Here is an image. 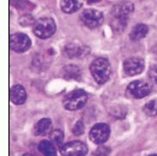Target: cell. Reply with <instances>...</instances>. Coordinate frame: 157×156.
<instances>
[{
    "label": "cell",
    "mask_w": 157,
    "mask_h": 156,
    "mask_svg": "<svg viewBox=\"0 0 157 156\" xmlns=\"http://www.w3.org/2000/svg\"><path fill=\"white\" fill-rule=\"evenodd\" d=\"M31 46V40L24 33H15L10 37V47L16 53H24Z\"/></svg>",
    "instance_id": "7"
},
{
    "label": "cell",
    "mask_w": 157,
    "mask_h": 156,
    "mask_svg": "<svg viewBox=\"0 0 157 156\" xmlns=\"http://www.w3.org/2000/svg\"><path fill=\"white\" fill-rule=\"evenodd\" d=\"M143 111L146 115L150 117L157 116V99H154L146 104L143 107Z\"/></svg>",
    "instance_id": "18"
},
{
    "label": "cell",
    "mask_w": 157,
    "mask_h": 156,
    "mask_svg": "<svg viewBox=\"0 0 157 156\" xmlns=\"http://www.w3.org/2000/svg\"><path fill=\"white\" fill-rule=\"evenodd\" d=\"M60 153L62 156H86L88 147L81 141H72L60 148Z\"/></svg>",
    "instance_id": "10"
},
{
    "label": "cell",
    "mask_w": 157,
    "mask_h": 156,
    "mask_svg": "<svg viewBox=\"0 0 157 156\" xmlns=\"http://www.w3.org/2000/svg\"><path fill=\"white\" fill-rule=\"evenodd\" d=\"M10 98L14 105H23L26 100V91L25 88L21 85H15L11 87L10 90Z\"/></svg>",
    "instance_id": "12"
},
{
    "label": "cell",
    "mask_w": 157,
    "mask_h": 156,
    "mask_svg": "<svg viewBox=\"0 0 157 156\" xmlns=\"http://www.w3.org/2000/svg\"><path fill=\"white\" fill-rule=\"evenodd\" d=\"M82 23L89 28H96L101 25L104 21V15L101 11L94 9L85 10L80 15Z\"/></svg>",
    "instance_id": "6"
},
{
    "label": "cell",
    "mask_w": 157,
    "mask_h": 156,
    "mask_svg": "<svg viewBox=\"0 0 157 156\" xmlns=\"http://www.w3.org/2000/svg\"><path fill=\"white\" fill-rule=\"evenodd\" d=\"M110 135V128L106 123H97L95 124L90 132V138L93 143L101 145L105 143Z\"/></svg>",
    "instance_id": "9"
},
{
    "label": "cell",
    "mask_w": 157,
    "mask_h": 156,
    "mask_svg": "<svg viewBox=\"0 0 157 156\" xmlns=\"http://www.w3.org/2000/svg\"><path fill=\"white\" fill-rule=\"evenodd\" d=\"M63 76L67 80H80L81 70L75 65H68L63 69Z\"/></svg>",
    "instance_id": "15"
},
{
    "label": "cell",
    "mask_w": 157,
    "mask_h": 156,
    "mask_svg": "<svg viewBox=\"0 0 157 156\" xmlns=\"http://www.w3.org/2000/svg\"><path fill=\"white\" fill-rule=\"evenodd\" d=\"M56 30V22L50 17L40 18L33 25V32L40 39H48L52 37Z\"/></svg>",
    "instance_id": "3"
},
{
    "label": "cell",
    "mask_w": 157,
    "mask_h": 156,
    "mask_svg": "<svg viewBox=\"0 0 157 156\" xmlns=\"http://www.w3.org/2000/svg\"><path fill=\"white\" fill-rule=\"evenodd\" d=\"M51 125L52 122L49 119H41L40 120L36 125L34 126V130L33 133L35 135H45L51 128Z\"/></svg>",
    "instance_id": "17"
},
{
    "label": "cell",
    "mask_w": 157,
    "mask_h": 156,
    "mask_svg": "<svg viewBox=\"0 0 157 156\" xmlns=\"http://www.w3.org/2000/svg\"><path fill=\"white\" fill-rule=\"evenodd\" d=\"M151 86L145 80H136L130 83L126 89L127 95L135 99L144 98L148 96L151 93Z\"/></svg>",
    "instance_id": "5"
},
{
    "label": "cell",
    "mask_w": 157,
    "mask_h": 156,
    "mask_svg": "<svg viewBox=\"0 0 157 156\" xmlns=\"http://www.w3.org/2000/svg\"><path fill=\"white\" fill-rule=\"evenodd\" d=\"M99 1H101V0H87L88 4H95V3H98Z\"/></svg>",
    "instance_id": "25"
},
{
    "label": "cell",
    "mask_w": 157,
    "mask_h": 156,
    "mask_svg": "<svg viewBox=\"0 0 157 156\" xmlns=\"http://www.w3.org/2000/svg\"><path fill=\"white\" fill-rule=\"evenodd\" d=\"M11 5L20 10H31L34 6L28 0H10Z\"/></svg>",
    "instance_id": "19"
},
{
    "label": "cell",
    "mask_w": 157,
    "mask_h": 156,
    "mask_svg": "<svg viewBox=\"0 0 157 156\" xmlns=\"http://www.w3.org/2000/svg\"><path fill=\"white\" fill-rule=\"evenodd\" d=\"M145 68V61L139 56H132L123 62V70L126 75L135 76L143 72Z\"/></svg>",
    "instance_id": "8"
},
{
    "label": "cell",
    "mask_w": 157,
    "mask_h": 156,
    "mask_svg": "<svg viewBox=\"0 0 157 156\" xmlns=\"http://www.w3.org/2000/svg\"><path fill=\"white\" fill-rule=\"evenodd\" d=\"M35 20L34 17L30 14H25V15H22L19 19V24L22 26H30V25H34L35 24Z\"/></svg>",
    "instance_id": "21"
},
{
    "label": "cell",
    "mask_w": 157,
    "mask_h": 156,
    "mask_svg": "<svg viewBox=\"0 0 157 156\" xmlns=\"http://www.w3.org/2000/svg\"><path fill=\"white\" fill-rule=\"evenodd\" d=\"M90 49L86 46H81L75 44H69L64 47V53L65 55L70 59H75V58H82V56H86L89 53Z\"/></svg>",
    "instance_id": "11"
},
{
    "label": "cell",
    "mask_w": 157,
    "mask_h": 156,
    "mask_svg": "<svg viewBox=\"0 0 157 156\" xmlns=\"http://www.w3.org/2000/svg\"><path fill=\"white\" fill-rule=\"evenodd\" d=\"M149 32V28L144 24H138L133 27V29L130 32V39L133 41H137L141 39H143L147 36Z\"/></svg>",
    "instance_id": "14"
},
{
    "label": "cell",
    "mask_w": 157,
    "mask_h": 156,
    "mask_svg": "<svg viewBox=\"0 0 157 156\" xmlns=\"http://www.w3.org/2000/svg\"><path fill=\"white\" fill-rule=\"evenodd\" d=\"M88 101V95L83 89H75L66 95L63 105L67 110L75 111L81 109Z\"/></svg>",
    "instance_id": "4"
},
{
    "label": "cell",
    "mask_w": 157,
    "mask_h": 156,
    "mask_svg": "<svg viewBox=\"0 0 157 156\" xmlns=\"http://www.w3.org/2000/svg\"><path fill=\"white\" fill-rule=\"evenodd\" d=\"M63 137H64V135H63V132L61 130L56 129V130H54L50 133L51 141L58 146H61V143L63 141Z\"/></svg>",
    "instance_id": "20"
},
{
    "label": "cell",
    "mask_w": 157,
    "mask_h": 156,
    "mask_svg": "<svg viewBox=\"0 0 157 156\" xmlns=\"http://www.w3.org/2000/svg\"><path fill=\"white\" fill-rule=\"evenodd\" d=\"M149 156H157V154H151V155H149Z\"/></svg>",
    "instance_id": "27"
},
{
    "label": "cell",
    "mask_w": 157,
    "mask_h": 156,
    "mask_svg": "<svg viewBox=\"0 0 157 156\" xmlns=\"http://www.w3.org/2000/svg\"><path fill=\"white\" fill-rule=\"evenodd\" d=\"M153 54L156 55V58H157V44L153 47Z\"/></svg>",
    "instance_id": "26"
},
{
    "label": "cell",
    "mask_w": 157,
    "mask_h": 156,
    "mask_svg": "<svg viewBox=\"0 0 157 156\" xmlns=\"http://www.w3.org/2000/svg\"><path fill=\"white\" fill-rule=\"evenodd\" d=\"M134 10V5L130 1H122L115 5L110 12V26L116 32H122L127 25L128 18Z\"/></svg>",
    "instance_id": "1"
},
{
    "label": "cell",
    "mask_w": 157,
    "mask_h": 156,
    "mask_svg": "<svg viewBox=\"0 0 157 156\" xmlns=\"http://www.w3.org/2000/svg\"><path fill=\"white\" fill-rule=\"evenodd\" d=\"M149 77L151 84H153L154 86H157V64H154L150 68Z\"/></svg>",
    "instance_id": "23"
},
{
    "label": "cell",
    "mask_w": 157,
    "mask_h": 156,
    "mask_svg": "<svg viewBox=\"0 0 157 156\" xmlns=\"http://www.w3.org/2000/svg\"><path fill=\"white\" fill-rule=\"evenodd\" d=\"M38 148L44 156H56V149L50 140H41Z\"/></svg>",
    "instance_id": "16"
},
{
    "label": "cell",
    "mask_w": 157,
    "mask_h": 156,
    "mask_svg": "<svg viewBox=\"0 0 157 156\" xmlns=\"http://www.w3.org/2000/svg\"><path fill=\"white\" fill-rule=\"evenodd\" d=\"M90 70L94 80L100 85L107 82L111 74L110 63L106 59L104 58H99L92 61L90 66Z\"/></svg>",
    "instance_id": "2"
},
{
    "label": "cell",
    "mask_w": 157,
    "mask_h": 156,
    "mask_svg": "<svg viewBox=\"0 0 157 156\" xmlns=\"http://www.w3.org/2000/svg\"><path fill=\"white\" fill-rule=\"evenodd\" d=\"M110 149L105 146H99L94 151V156H108Z\"/></svg>",
    "instance_id": "24"
},
{
    "label": "cell",
    "mask_w": 157,
    "mask_h": 156,
    "mask_svg": "<svg viewBox=\"0 0 157 156\" xmlns=\"http://www.w3.org/2000/svg\"><path fill=\"white\" fill-rule=\"evenodd\" d=\"M84 2L85 0H61L60 8L65 13H74L83 6Z\"/></svg>",
    "instance_id": "13"
},
{
    "label": "cell",
    "mask_w": 157,
    "mask_h": 156,
    "mask_svg": "<svg viewBox=\"0 0 157 156\" xmlns=\"http://www.w3.org/2000/svg\"><path fill=\"white\" fill-rule=\"evenodd\" d=\"M84 131H85V125L83 121L78 120L73 127V134L76 136H79L84 134Z\"/></svg>",
    "instance_id": "22"
}]
</instances>
